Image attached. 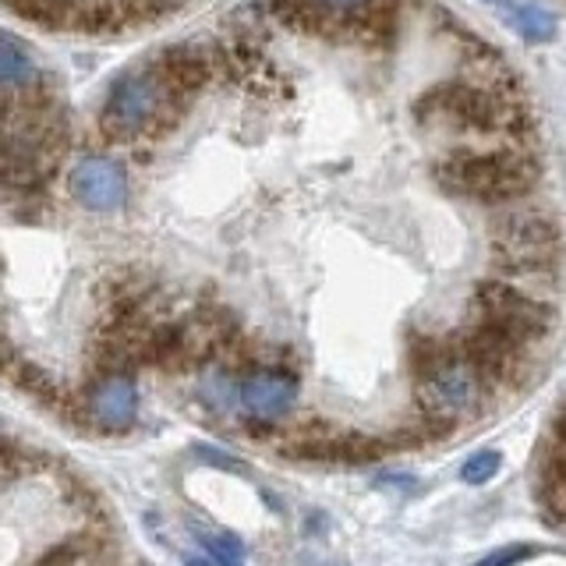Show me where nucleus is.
Here are the masks:
<instances>
[{
	"label": "nucleus",
	"instance_id": "nucleus-1",
	"mask_svg": "<svg viewBox=\"0 0 566 566\" xmlns=\"http://www.w3.org/2000/svg\"><path fill=\"white\" fill-rule=\"evenodd\" d=\"M489 394L485 371L464 347H429L415 361V397L421 415L436 424H457L482 411Z\"/></svg>",
	"mask_w": 566,
	"mask_h": 566
},
{
	"label": "nucleus",
	"instance_id": "nucleus-2",
	"mask_svg": "<svg viewBox=\"0 0 566 566\" xmlns=\"http://www.w3.org/2000/svg\"><path fill=\"white\" fill-rule=\"evenodd\" d=\"M181 96L159 78L156 67L124 71L111 82L99 106V128L114 142H153L177 120Z\"/></svg>",
	"mask_w": 566,
	"mask_h": 566
},
{
	"label": "nucleus",
	"instance_id": "nucleus-3",
	"mask_svg": "<svg viewBox=\"0 0 566 566\" xmlns=\"http://www.w3.org/2000/svg\"><path fill=\"white\" fill-rule=\"evenodd\" d=\"M535 164L521 149H489V153H457L439 167V181L453 195L474 202L510 206L535 185Z\"/></svg>",
	"mask_w": 566,
	"mask_h": 566
},
{
	"label": "nucleus",
	"instance_id": "nucleus-4",
	"mask_svg": "<svg viewBox=\"0 0 566 566\" xmlns=\"http://www.w3.org/2000/svg\"><path fill=\"white\" fill-rule=\"evenodd\" d=\"M301 379L287 361H252L238 368V421L244 432L273 439L283 436L297 411Z\"/></svg>",
	"mask_w": 566,
	"mask_h": 566
},
{
	"label": "nucleus",
	"instance_id": "nucleus-5",
	"mask_svg": "<svg viewBox=\"0 0 566 566\" xmlns=\"http://www.w3.org/2000/svg\"><path fill=\"white\" fill-rule=\"evenodd\" d=\"M492 255L506 273H545L559 255V230L538 209L506 206L492 223Z\"/></svg>",
	"mask_w": 566,
	"mask_h": 566
},
{
	"label": "nucleus",
	"instance_id": "nucleus-6",
	"mask_svg": "<svg viewBox=\"0 0 566 566\" xmlns=\"http://www.w3.org/2000/svg\"><path fill=\"white\" fill-rule=\"evenodd\" d=\"M548 323H553V312L538 297L517 291L506 280H489L474 294V326L503 336L517 347L542 336Z\"/></svg>",
	"mask_w": 566,
	"mask_h": 566
},
{
	"label": "nucleus",
	"instance_id": "nucleus-7",
	"mask_svg": "<svg viewBox=\"0 0 566 566\" xmlns=\"http://www.w3.org/2000/svg\"><path fill=\"white\" fill-rule=\"evenodd\" d=\"M138 411H142L138 371H96L78 389L82 429H93L103 436H124L138 424Z\"/></svg>",
	"mask_w": 566,
	"mask_h": 566
},
{
	"label": "nucleus",
	"instance_id": "nucleus-8",
	"mask_svg": "<svg viewBox=\"0 0 566 566\" xmlns=\"http://www.w3.org/2000/svg\"><path fill=\"white\" fill-rule=\"evenodd\" d=\"M67 191L85 212L114 217V212H120L132 199V177L117 156L88 153V156H78L75 167L67 170Z\"/></svg>",
	"mask_w": 566,
	"mask_h": 566
},
{
	"label": "nucleus",
	"instance_id": "nucleus-9",
	"mask_svg": "<svg viewBox=\"0 0 566 566\" xmlns=\"http://www.w3.org/2000/svg\"><path fill=\"white\" fill-rule=\"evenodd\" d=\"M432 111L453 124V128H468V132H489V128H503L506 117V103L495 99L489 88H474V85H450L439 88L429 99Z\"/></svg>",
	"mask_w": 566,
	"mask_h": 566
},
{
	"label": "nucleus",
	"instance_id": "nucleus-10",
	"mask_svg": "<svg viewBox=\"0 0 566 566\" xmlns=\"http://www.w3.org/2000/svg\"><path fill=\"white\" fill-rule=\"evenodd\" d=\"M195 400L212 421H234L238 418V368L220 354L195 368Z\"/></svg>",
	"mask_w": 566,
	"mask_h": 566
},
{
	"label": "nucleus",
	"instance_id": "nucleus-11",
	"mask_svg": "<svg viewBox=\"0 0 566 566\" xmlns=\"http://www.w3.org/2000/svg\"><path fill=\"white\" fill-rule=\"evenodd\" d=\"M43 82V67L29 43L11 32H0V99H25Z\"/></svg>",
	"mask_w": 566,
	"mask_h": 566
},
{
	"label": "nucleus",
	"instance_id": "nucleus-12",
	"mask_svg": "<svg viewBox=\"0 0 566 566\" xmlns=\"http://www.w3.org/2000/svg\"><path fill=\"white\" fill-rule=\"evenodd\" d=\"M287 8L312 25H354L376 11V0H291Z\"/></svg>",
	"mask_w": 566,
	"mask_h": 566
},
{
	"label": "nucleus",
	"instance_id": "nucleus-13",
	"mask_svg": "<svg viewBox=\"0 0 566 566\" xmlns=\"http://www.w3.org/2000/svg\"><path fill=\"white\" fill-rule=\"evenodd\" d=\"M195 542L202 545V553L217 563V566H244V542L234 538L230 531H220V527H206V524H195L191 527Z\"/></svg>",
	"mask_w": 566,
	"mask_h": 566
},
{
	"label": "nucleus",
	"instance_id": "nucleus-14",
	"mask_svg": "<svg viewBox=\"0 0 566 566\" xmlns=\"http://www.w3.org/2000/svg\"><path fill=\"white\" fill-rule=\"evenodd\" d=\"M513 25L524 35L527 43H548L556 35V18L548 14L545 8H535V4H517L513 8Z\"/></svg>",
	"mask_w": 566,
	"mask_h": 566
},
{
	"label": "nucleus",
	"instance_id": "nucleus-15",
	"mask_svg": "<svg viewBox=\"0 0 566 566\" xmlns=\"http://www.w3.org/2000/svg\"><path fill=\"white\" fill-rule=\"evenodd\" d=\"M495 471H500V453L482 450V453H474L464 468H460V478H464L468 485H482V482H489Z\"/></svg>",
	"mask_w": 566,
	"mask_h": 566
},
{
	"label": "nucleus",
	"instance_id": "nucleus-16",
	"mask_svg": "<svg viewBox=\"0 0 566 566\" xmlns=\"http://www.w3.org/2000/svg\"><path fill=\"white\" fill-rule=\"evenodd\" d=\"M195 457L199 460H206V464H212V468H223V471H230V474H248V464H241L238 457H230V453H223V450H212V447H195Z\"/></svg>",
	"mask_w": 566,
	"mask_h": 566
},
{
	"label": "nucleus",
	"instance_id": "nucleus-17",
	"mask_svg": "<svg viewBox=\"0 0 566 566\" xmlns=\"http://www.w3.org/2000/svg\"><path fill=\"white\" fill-rule=\"evenodd\" d=\"M521 559H524V548H503V553L489 556L485 563H478V566H513V563H521Z\"/></svg>",
	"mask_w": 566,
	"mask_h": 566
},
{
	"label": "nucleus",
	"instance_id": "nucleus-18",
	"mask_svg": "<svg viewBox=\"0 0 566 566\" xmlns=\"http://www.w3.org/2000/svg\"><path fill=\"white\" fill-rule=\"evenodd\" d=\"M185 566H217L206 553H185Z\"/></svg>",
	"mask_w": 566,
	"mask_h": 566
},
{
	"label": "nucleus",
	"instance_id": "nucleus-19",
	"mask_svg": "<svg viewBox=\"0 0 566 566\" xmlns=\"http://www.w3.org/2000/svg\"><path fill=\"white\" fill-rule=\"evenodd\" d=\"M482 4H500V0H482Z\"/></svg>",
	"mask_w": 566,
	"mask_h": 566
}]
</instances>
